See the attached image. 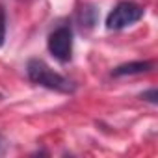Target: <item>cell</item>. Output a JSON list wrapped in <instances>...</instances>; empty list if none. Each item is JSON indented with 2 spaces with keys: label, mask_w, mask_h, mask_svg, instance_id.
<instances>
[{
  "label": "cell",
  "mask_w": 158,
  "mask_h": 158,
  "mask_svg": "<svg viewBox=\"0 0 158 158\" xmlns=\"http://www.w3.org/2000/svg\"><path fill=\"white\" fill-rule=\"evenodd\" d=\"M26 74L34 84L43 86L50 91H58V93H65V95H71L76 91V84L73 80H69L67 76L50 69L43 60L32 58L26 63Z\"/></svg>",
  "instance_id": "1"
},
{
  "label": "cell",
  "mask_w": 158,
  "mask_h": 158,
  "mask_svg": "<svg viewBox=\"0 0 158 158\" xmlns=\"http://www.w3.org/2000/svg\"><path fill=\"white\" fill-rule=\"evenodd\" d=\"M143 13H145V10L139 4L132 2V0H123V2H119L108 13V17H106V28L114 30V32L123 30V28L138 23L143 17Z\"/></svg>",
  "instance_id": "2"
},
{
  "label": "cell",
  "mask_w": 158,
  "mask_h": 158,
  "mask_svg": "<svg viewBox=\"0 0 158 158\" xmlns=\"http://www.w3.org/2000/svg\"><path fill=\"white\" fill-rule=\"evenodd\" d=\"M47 47H48V52L52 54V58L58 60L60 63L71 61V56H73V30H71V26L69 24L56 26L48 34Z\"/></svg>",
  "instance_id": "3"
},
{
  "label": "cell",
  "mask_w": 158,
  "mask_h": 158,
  "mask_svg": "<svg viewBox=\"0 0 158 158\" xmlns=\"http://www.w3.org/2000/svg\"><path fill=\"white\" fill-rule=\"evenodd\" d=\"M154 69L152 61H128V63H121L112 71V76L119 78V76H128V74H141V73H149Z\"/></svg>",
  "instance_id": "4"
},
{
  "label": "cell",
  "mask_w": 158,
  "mask_h": 158,
  "mask_svg": "<svg viewBox=\"0 0 158 158\" xmlns=\"http://www.w3.org/2000/svg\"><path fill=\"white\" fill-rule=\"evenodd\" d=\"M97 19H99V15H97V10L93 6H84L80 11H78V26H80L84 32L91 30L97 24Z\"/></svg>",
  "instance_id": "5"
},
{
  "label": "cell",
  "mask_w": 158,
  "mask_h": 158,
  "mask_svg": "<svg viewBox=\"0 0 158 158\" xmlns=\"http://www.w3.org/2000/svg\"><path fill=\"white\" fill-rule=\"evenodd\" d=\"M6 24H8L6 11H4L2 6H0V47H4V41H6Z\"/></svg>",
  "instance_id": "6"
},
{
  "label": "cell",
  "mask_w": 158,
  "mask_h": 158,
  "mask_svg": "<svg viewBox=\"0 0 158 158\" xmlns=\"http://www.w3.org/2000/svg\"><path fill=\"white\" fill-rule=\"evenodd\" d=\"M139 97H141L143 101L151 102V104H158V89H156V88H151V89L143 91V93H141Z\"/></svg>",
  "instance_id": "7"
},
{
  "label": "cell",
  "mask_w": 158,
  "mask_h": 158,
  "mask_svg": "<svg viewBox=\"0 0 158 158\" xmlns=\"http://www.w3.org/2000/svg\"><path fill=\"white\" fill-rule=\"evenodd\" d=\"M2 147H4V139H2V136H0V152H2Z\"/></svg>",
  "instance_id": "8"
},
{
  "label": "cell",
  "mask_w": 158,
  "mask_h": 158,
  "mask_svg": "<svg viewBox=\"0 0 158 158\" xmlns=\"http://www.w3.org/2000/svg\"><path fill=\"white\" fill-rule=\"evenodd\" d=\"M21 2H30V0H21Z\"/></svg>",
  "instance_id": "9"
}]
</instances>
